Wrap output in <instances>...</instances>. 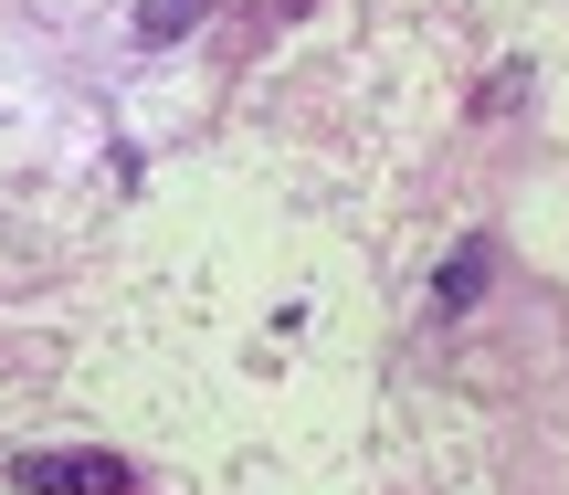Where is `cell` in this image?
Wrapping results in <instances>:
<instances>
[{
    "label": "cell",
    "mask_w": 569,
    "mask_h": 495,
    "mask_svg": "<svg viewBox=\"0 0 569 495\" xmlns=\"http://www.w3.org/2000/svg\"><path fill=\"white\" fill-rule=\"evenodd\" d=\"M11 485L21 495H138V475L117 454H21Z\"/></svg>",
    "instance_id": "1"
},
{
    "label": "cell",
    "mask_w": 569,
    "mask_h": 495,
    "mask_svg": "<svg viewBox=\"0 0 569 495\" xmlns=\"http://www.w3.org/2000/svg\"><path fill=\"white\" fill-rule=\"evenodd\" d=\"M201 11H211V0H148V11H138V42H180Z\"/></svg>",
    "instance_id": "2"
},
{
    "label": "cell",
    "mask_w": 569,
    "mask_h": 495,
    "mask_svg": "<svg viewBox=\"0 0 569 495\" xmlns=\"http://www.w3.org/2000/svg\"><path fill=\"white\" fill-rule=\"evenodd\" d=\"M475 253H486V243H465V264H443V285H432L443 306H475V285H486V264H475Z\"/></svg>",
    "instance_id": "3"
}]
</instances>
